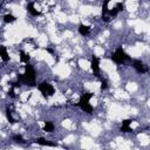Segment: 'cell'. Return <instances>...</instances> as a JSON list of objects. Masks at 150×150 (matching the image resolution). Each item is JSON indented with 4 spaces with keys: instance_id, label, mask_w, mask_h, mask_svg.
Returning <instances> with one entry per match:
<instances>
[{
    "instance_id": "cell-1",
    "label": "cell",
    "mask_w": 150,
    "mask_h": 150,
    "mask_svg": "<svg viewBox=\"0 0 150 150\" xmlns=\"http://www.w3.org/2000/svg\"><path fill=\"white\" fill-rule=\"evenodd\" d=\"M35 69L30 63H26L25 66V73L23 74H18V81L21 84L26 86H35Z\"/></svg>"
},
{
    "instance_id": "cell-2",
    "label": "cell",
    "mask_w": 150,
    "mask_h": 150,
    "mask_svg": "<svg viewBox=\"0 0 150 150\" xmlns=\"http://www.w3.org/2000/svg\"><path fill=\"white\" fill-rule=\"evenodd\" d=\"M93 95H94V94L90 93V91L83 93V94L81 95V97H80L79 103H77V107H80L81 110L84 111V112H87V114H91V112L94 111L93 105L89 103V101H90V98L93 97Z\"/></svg>"
},
{
    "instance_id": "cell-3",
    "label": "cell",
    "mask_w": 150,
    "mask_h": 150,
    "mask_svg": "<svg viewBox=\"0 0 150 150\" xmlns=\"http://www.w3.org/2000/svg\"><path fill=\"white\" fill-rule=\"evenodd\" d=\"M110 59H111L116 64H122V63H124L125 61L130 60L129 55L124 52V49H123L122 47H118V48L114 52V54L110 56Z\"/></svg>"
},
{
    "instance_id": "cell-4",
    "label": "cell",
    "mask_w": 150,
    "mask_h": 150,
    "mask_svg": "<svg viewBox=\"0 0 150 150\" xmlns=\"http://www.w3.org/2000/svg\"><path fill=\"white\" fill-rule=\"evenodd\" d=\"M38 88H39V90L41 91V94H42V96H43L45 98H47V97H49V96H53L54 93H55L54 87H53L50 83H48V82H41V83L38 86Z\"/></svg>"
},
{
    "instance_id": "cell-5",
    "label": "cell",
    "mask_w": 150,
    "mask_h": 150,
    "mask_svg": "<svg viewBox=\"0 0 150 150\" xmlns=\"http://www.w3.org/2000/svg\"><path fill=\"white\" fill-rule=\"evenodd\" d=\"M132 67L135 68V70L137 73H141V74H144V73H148L149 71V68L141 60H134L132 61Z\"/></svg>"
},
{
    "instance_id": "cell-6",
    "label": "cell",
    "mask_w": 150,
    "mask_h": 150,
    "mask_svg": "<svg viewBox=\"0 0 150 150\" xmlns=\"http://www.w3.org/2000/svg\"><path fill=\"white\" fill-rule=\"evenodd\" d=\"M90 67H91V70H93L94 75L98 76V73H100V59H98L96 55H91V59H90Z\"/></svg>"
},
{
    "instance_id": "cell-7",
    "label": "cell",
    "mask_w": 150,
    "mask_h": 150,
    "mask_svg": "<svg viewBox=\"0 0 150 150\" xmlns=\"http://www.w3.org/2000/svg\"><path fill=\"white\" fill-rule=\"evenodd\" d=\"M110 0H103V4H102V20L105 21V22H109V16H107V14L109 13V9H108V4H109Z\"/></svg>"
},
{
    "instance_id": "cell-8",
    "label": "cell",
    "mask_w": 150,
    "mask_h": 150,
    "mask_svg": "<svg viewBox=\"0 0 150 150\" xmlns=\"http://www.w3.org/2000/svg\"><path fill=\"white\" fill-rule=\"evenodd\" d=\"M124 9V5H123V2H117L116 4V6L112 8V9H110L109 11V16H116L121 11H123Z\"/></svg>"
},
{
    "instance_id": "cell-9",
    "label": "cell",
    "mask_w": 150,
    "mask_h": 150,
    "mask_svg": "<svg viewBox=\"0 0 150 150\" xmlns=\"http://www.w3.org/2000/svg\"><path fill=\"white\" fill-rule=\"evenodd\" d=\"M34 143L40 144V145H43V146H57V144H55V143H53V142H49V141H47V139L43 138V137L36 138V139L34 141Z\"/></svg>"
},
{
    "instance_id": "cell-10",
    "label": "cell",
    "mask_w": 150,
    "mask_h": 150,
    "mask_svg": "<svg viewBox=\"0 0 150 150\" xmlns=\"http://www.w3.org/2000/svg\"><path fill=\"white\" fill-rule=\"evenodd\" d=\"M131 120H124L123 122H122V125H121V131L122 132H131L132 131V129L130 128V124H131Z\"/></svg>"
},
{
    "instance_id": "cell-11",
    "label": "cell",
    "mask_w": 150,
    "mask_h": 150,
    "mask_svg": "<svg viewBox=\"0 0 150 150\" xmlns=\"http://www.w3.org/2000/svg\"><path fill=\"white\" fill-rule=\"evenodd\" d=\"M89 30H90V27L89 26H86L83 23H80V26H79V33L81 35H83V36L88 35L89 34Z\"/></svg>"
},
{
    "instance_id": "cell-12",
    "label": "cell",
    "mask_w": 150,
    "mask_h": 150,
    "mask_svg": "<svg viewBox=\"0 0 150 150\" xmlns=\"http://www.w3.org/2000/svg\"><path fill=\"white\" fill-rule=\"evenodd\" d=\"M27 11L32 14V15H34V16H38V15H40V12H38L35 8H34V5H33V2H28L27 4Z\"/></svg>"
},
{
    "instance_id": "cell-13",
    "label": "cell",
    "mask_w": 150,
    "mask_h": 150,
    "mask_svg": "<svg viewBox=\"0 0 150 150\" xmlns=\"http://www.w3.org/2000/svg\"><path fill=\"white\" fill-rule=\"evenodd\" d=\"M29 60H30L29 54H27L23 50H20V61L23 62V63H29Z\"/></svg>"
},
{
    "instance_id": "cell-14",
    "label": "cell",
    "mask_w": 150,
    "mask_h": 150,
    "mask_svg": "<svg viewBox=\"0 0 150 150\" xmlns=\"http://www.w3.org/2000/svg\"><path fill=\"white\" fill-rule=\"evenodd\" d=\"M0 55H1V59H2L4 61H8V60H9V55H8L7 49H6L5 46H1V47H0Z\"/></svg>"
},
{
    "instance_id": "cell-15",
    "label": "cell",
    "mask_w": 150,
    "mask_h": 150,
    "mask_svg": "<svg viewBox=\"0 0 150 150\" xmlns=\"http://www.w3.org/2000/svg\"><path fill=\"white\" fill-rule=\"evenodd\" d=\"M53 130H54V124H53V122H50V121L45 122L43 131H46V132H52Z\"/></svg>"
},
{
    "instance_id": "cell-16",
    "label": "cell",
    "mask_w": 150,
    "mask_h": 150,
    "mask_svg": "<svg viewBox=\"0 0 150 150\" xmlns=\"http://www.w3.org/2000/svg\"><path fill=\"white\" fill-rule=\"evenodd\" d=\"M16 20V18L14 16V15H12V14H5L4 15V21H5V23H12V22H14Z\"/></svg>"
},
{
    "instance_id": "cell-17",
    "label": "cell",
    "mask_w": 150,
    "mask_h": 150,
    "mask_svg": "<svg viewBox=\"0 0 150 150\" xmlns=\"http://www.w3.org/2000/svg\"><path fill=\"white\" fill-rule=\"evenodd\" d=\"M6 117H7V120L9 121V123H12V124H14L16 121L13 118V116H12V111H11V109H9V107H7V109H6Z\"/></svg>"
},
{
    "instance_id": "cell-18",
    "label": "cell",
    "mask_w": 150,
    "mask_h": 150,
    "mask_svg": "<svg viewBox=\"0 0 150 150\" xmlns=\"http://www.w3.org/2000/svg\"><path fill=\"white\" fill-rule=\"evenodd\" d=\"M13 141L16 143H25V139L22 138L21 135H13Z\"/></svg>"
},
{
    "instance_id": "cell-19",
    "label": "cell",
    "mask_w": 150,
    "mask_h": 150,
    "mask_svg": "<svg viewBox=\"0 0 150 150\" xmlns=\"http://www.w3.org/2000/svg\"><path fill=\"white\" fill-rule=\"evenodd\" d=\"M108 88V83H107V81L104 80V79H101V90L103 91V90H105Z\"/></svg>"
},
{
    "instance_id": "cell-20",
    "label": "cell",
    "mask_w": 150,
    "mask_h": 150,
    "mask_svg": "<svg viewBox=\"0 0 150 150\" xmlns=\"http://www.w3.org/2000/svg\"><path fill=\"white\" fill-rule=\"evenodd\" d=\"M14 87H12L11 86V90H8V96H11V97H15V94H14Z\"/></svg>"
},
{
    "instance_id": "cell-21",
    "label": "cell",
    "mask_w": 150,
    "mask_h": 150,
    "mask_svg": "<svg viewBox=\"0 0 150 150\" xmlns=\"http://www.w3.org/2000/svg\"><path fill=\"white\" fill-rule=\"evenodd\" d=\"M45 50H46V52H48V53H50V54H53V53H54V50H53L52 48H45Z\"/></svg>"
}]
</instances>
